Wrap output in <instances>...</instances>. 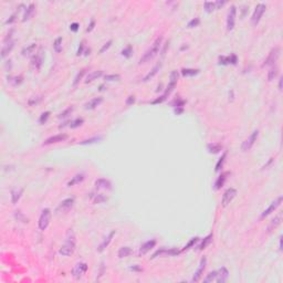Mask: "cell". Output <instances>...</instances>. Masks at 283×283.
I'll use <instances>...</instances> for the list:
<instances>
[{
    "label": "cell",
    "mask_w": 283,
    "mask_h": 283,
    "mask_svg": "<svg viewBox=\"0 0 283 283\" xmlns=\"http://www.w3.org/2000/svg\"><path fill=\"white\" fill-rule=\"evenodd\" d=\"M161 42H163V37H161V35H159V37L157 38L156 40H155L154 42H153V45H150L149 49H148L147 51H146L145 53L143 54V56L140 58L139 63L140 64L146 63V62L150 61L152 59H154L155 56L157 55V53L159 52V50H160Z\"/></svg>",
    "instance_id": "cell-1"
},
{
    "label": "cell",
    "mask_w": 283,
    "mask_h": 283,
    "mask_svg": "<svg viewBox=\"0 0 283 283\" xmlns=\"http://www.w3.org/2000/svg\"><path fill=\"white\" fill-rule=\"evenodd\" d=\"M75 250V238H74V234L72 236V238L70 237V232L68 231V236H66V244L61 247L59 253L64 257H69V255L73 254Z\"/></svg>",
    "instance_id": "cell-2"
},
{
    "label": "cell",
    "mask_w": 283,
    "mask_h": 283,
    "mask_svg": "<svg viewBox=\"0 0 283 283\" xmlns=\"http://www.w3.org/2000/svg\"><path fill=\"white\" fill-rule=\"evenodd\" d=\"M51 210L48 208L43 209L41 215H40L39 221H38V225H39V229L40 230H45L48 228L50 223V220H51Z\"/></svg>",
    "instance_id": "cell-3"
},
{
    "label": "cell",
    "mask_w": 283,
    "mask_h": 283,
    "mask_svg": "<svg viewBox=\"0 0 283 283\" xmlns=\"http://www.w3.org/2000/svg\"><path fill=\"white\" fill-rule=\"evenodd\" d=\"M265 9H267V7H265V5H263V3L257 5V7H255V9H254V12H253L252 17H251V22H252L253 26H257V24H259V21L261 20V17L263 16V13H265Z\"/></svg>",
    "instance_id": "cell-4"
},
{
    "label": "cell",
    "mask_w": 283,
    "mask_h": 283,
    "mask_svg": "<svg viewBox=\"0 0 283 283\" xmlns=\"http://www.w3.org/2000/svg\"><path fill=\"white\" fill-rule=\"evenodd\" d=\"M258 136H259V131H258V129H255V131H253L252 133H251V135L249 136V137L247 138L246 140H244V143H242L241 149L244 150V152H247V150L250 149V148L252 147L253 145H254L255 142H257Z\"/></svg>",
    "instance_id": "cell-5"
},
{
    "label": "cell",
    "mask_w": 283,
    "mask_h": 283,
    "mask_svg": "<svg viewBox=\"0 0 283 283\" xmlns=\"http://www.w3.org/2000/svg\"><path fill=\"white\" fill-rule=\"evenodd\" d=\"M87 271V265L84 262H80L77 265H74V268L72 269V275L74 279H80L82 278L83 274Z\"/></svg>",
    "instance_id": "cell-6"
},
{
    "label": "cell",
    "mask_w": 283,
    "mask_h": 283,
    "mask_svg": "<svg viewBox=\"0 0 283 283\" xmlns=\"http://www.w3.org/2000/svg\"><path fill=\"white\" fill-rule=\"evenodd\" d=\"M280 52L281 50L279 47H275L274 49H272L271 52L269 53V55H268V58L265 59L263 66H274V63L278 61L279 56H280Z\"/></svg>",
    "instance_id": "cell-7"
},
{
    "label": "cell",
    "mask_w": 283,
    "mask_h": 283,
    "mask_svg": "<svg viewBox=\"0 0 283 283\" xmlns=\"http://www.w3.org/2000/svg\"><path fill=\"white\" fill-rule=\"evenodd\" d=\"M237 196V190L234 188H229L225 191L223 196H222V200H221V204L223 207H227L228 205L233 200V198Z\"/></svg>",
    "instance_id": "cell-8"
},
{
    "label": "cell",
    "mask_w": 283,
    "mask_h": 283,
    "mask_svg": "<svg viewBox=\"0 0 283 283\" xmlns=\"http://www.w3.org/2000/svg\"><path fill=\"white\" fill-rule=\"evenodd\" d=\"M177 81H178V72L176 70L171 71L170 76H169V84H168V86H167L166 92H165L164 95L167 96L168 94H170L171 92H173V90L175 89L176 84H177Z\"/></svg>",
    "instance_id": "cell-9"
},
{
    "label": "cell",
    "mask_w": 283,
    "mask_h": 283,
    "mask_svg": "<svg viewBox=\"0 0 283 283\" xmlns=\"http://www.w3.org/2000/svg\"><path fill=\"white\" fill-rule=\"evenodd\" d=\"M236 13H237V8L234 6L230 7V10L228 12V18H227V29L228 30H232L236 24Z\"/></svg>",
    "instance_id": "cell-10"
},
{
    "label": "cell",
    "mask_w": 283,
    "mask_h": 283,
    "mask_svg": "<svg viewBox=\"0 0 283 283\" xmlns=\"http://www.w3.org/2000/svg\"><path fill=\"white\" fill-rule=\"evenodd\" d=\"M281 202H282V196H280L278 199H276V200H274L273 202H272V204L270 205V206L268 207V208L265 209V210L263 211V212H262L261 217H262V218H265V217H267V216H269L270 213L274 212V210H275V209L278 208L279 206H280Z\"/></svg>",
    "instance_id": "cell-11"
},
{
    "label": "cell",
    "mask_w": 283,
    "mask_h": 283,
    "mask_svg": "<svg viewBox=\"0 0 283 283\" xmlns=\"http://www.w3.org/2000/svg\"><path fill=\"white\" fill-rule=\"evenodd\" d=\"M66 139H68V135H66V134H58V135H54V136H52V137H49L48 139H45L43 145H50V144L60 143V142H64Z\"/></svg>",
    "instance_id": "cell-12"
},
{
    "label": "cell",
    "mask_w": 283,
    "mask_h": 283,
    "mask_svg": "<svg viewBox=\"0 0 283 283\" xmlns=\"http://www.w3.org/2000/svg\"><path fill=\"white\" fill-rule=\"evenodd\" d=\"M73 204H74V199H73V198L64 199V200L62 201L61 204L59 205V207H58V209H56V211H58V212H64V211L69 210V209H70L71 207L73 206Z\"/></svg>",
    "instance_id": "cell-13"
},
{
    "label": "cell",
    "mask_w": 283,
    "mask_h": 283,
    "mask_svg": "<svg viewBox=\"0 0 283 283\" xmlns=\"http://www.w3.org/2000/svg\"><path fill=\"white\" fill-rule=\"evenodd\" d=\"M206 263H207V259L204 257L202 259H201L200 265H199V269L197 270V272L195 273L194 278H192V281H194V282H198V281L200 280L201 275H202V273H204L205 268H206Z\"/></svg>",
    "instance_id": "cell-14"
},
{
    "label": "cell",
    "mask_w": 283,
    "mask_h": 283,
    "mask_svg": "<svg viewBox=\"0 0 283 283\" xmlns=\"http://www.w3.org/2000/svg\"><path fill=\"white\" fill-rule=\"evenodd\" d=\"M228 276H229V272H228V270L226 269L225 267H222L221 269H219L217 271V279H216V282L223 283L228 279Z\"/></svg>",
    "instance_id": "cell-15"
},
{
    "label": "cell",
    "mask_w": 283,
    "mask_h": 283,
    "mask_svg": "<svg viewBox=\"0 0 283 283\" xmlns=\"http://www.w3.org/2000/svg\"><path fill=\"white\" fill-rule=\"evenodd\" d=\"M42 62H43V54H42V51H40L39 53H37L33 56L31 64H32V66L35 70H39L41 68V66H42Z\"/></svg>",
    "instance_id": "cell-16"
},
{
    "label": "cell",
    "mask_w": 283,
    "mask_h": 283,
    "mask_svg": "<svg viewBox=\"0 0 283 283\" xmlns=\"http://www.w3.org/2000/svg\"><path fill=\"white\" fill-rule=\"evenodd\" d=\"M13 47H14V41L13 40H10V41L5 42L3 49H1V58H6V56H7L8 54L11 52V50L13 49Z\"/></svg>",
    "instance_id": "cell-17"
},
{
    "label": "cell",
    "mask_w": 283,
    "mask_h": 283,
    "mask_svg": "<svg viewBox=\"0 0 283 283\" xmlns=\"http://www.w3.org/2000/svg\"><path fill=\"white\" fill-rule=\"evenodd\" d=\"M111 183L110 180L104 179V178H100V179L95 180V187L97 189H111Z\"/></svg>",
    "instance_id": "cell-18"
},
{
    "label": "cell",
    "mask_w": 283,
    "mask_h": 283,
    "mask_svg": "<svg viewBox=\"0 0 283 283\" xmlns=\"http://www.w3.org/2000/svg\"><path fill=\"white\" fill-rule=\"evenodd\" d=\"M103 102V98L102 97H94L92 100H90L86 104H85V110H94L101 103Z\"/></svg>",
    "instance_id": "cell-19"
},
{
    "label": "cell",
    "mask_w": 283,
    "mask_h": 283,
    "mask_svg": "<svg viewBox=\"0 0 283 283\" xmlns=\"http://www.w3.org/2000/svg\"><path fill=\"white\" fill-rule=\"evenodd\" d=\"M229 175H230L229 171H226V173H222L221 175L218 177V179L216 180V184H215V188H216V189H217V190L220 189L222 186L225 185L226 180H227V178H228V176H229Z\"/></svg>",
    "instance_id": "cell-20"
},
{
    "label": "cell",
    "mask_w": 283,
    "mask_h": 283,
    "mask_svg": "<svg viewBox=\"0 0 283 283\" xmlns=\"http://www.w3.org/2000/svg\"><path fill=\"white\" fill-rule=\"evenodd\" d=\"M155 244H156V241L155 240H149L147 242H145L144 244H142V247L139 249V254H146L150 249L154 248Z\"/></svg>",
    "instance_id": "cell-21"
},
{
    "label": "cell",
    "mask_w": 283,
    "mask_h": 283,
    "mask_svg": "<svg viewBox=\"0 0 283 283\" xmlns=\"http://www.w3.org/2000/svg\"><path fill=\"white\" fill-rule=\"evenodd\" d=\"M160 68H161V63L156 64V66H155L154 68H153L152 70H150V72H148L147 74H146L145 76H144V79H143L144 82H147V81H149L150 79H153V77H154L155 75H156L157 73H158V71L160 70Z\"/></svg>",
    "instance_id": "cell-22"
},
{
    "label": "cell",
    "mask_w": 283,
    "mask_h": 283,
    "mask_svg": "<svg viewBox=\"0 0 283 283\" xmlns=\"http://www.w3.org/2000/svg\"><path fill=\"white\" fill-rule=\"evenodd\" d=\"M220 64H236L237 63V56L234 54H231L230 56H220L219 58Z\"/></svg>",
    "instance_id": "cell-23"
},
{
    "label": "cell",
    "mask_w": 283,
    "mask_h": 283,
    "mask_svg": "<svg viewBox=\"0 0 283 283\" xmlns=\"http://www.w3.org/2000/svg\"><path fill=\"white\" fill-rule=\"evenodd\" d=\"M207 149L210 154H218V153L221 152L222 149V145L219 143H212V144H208L207 145Z\"/></svg>",
    "instance_id": "cell-24"
},
{
    "label": "cell",
    "mask_w": 283,
    "mask_h": 283,
    "mask_svg": "<svg viewBox=\"0 0 283 283\" xmlns=\"http://www.w3.org/2000/svg\"><path fill=\"white\" fill-rule=\"evenodd\" d=\"M22 192H24V189L22 188H17V189H13L11 191V201H12V204H17L18 202V200L20 199V197H21Z\"/></svg>",
    "instance_id": "cell-25"
},
{
    "label": "cell",
    "mask_w": 283,
    "mask_h": 283,
    "mask_svg": "<svg viewBox=\"0 0 283 283\" xmlns=\"http://www.w3.org/2000/svg\"><path fill=\"white\" fill-rule=\"evenodd\" d=\"M132 253H133L132 248H129V247H122V248L118 250L117 255H118L119 259H123V258H126V257H128V255H131Z\"/></svg>",
    "instance_id": "cell-26"
},
{
    "label": "cell",
    "mask_w": 283,
    "mask_h": 283,
    "mask_svg": "<svg viewBox=\"0 0 283 283\" xmlns=\"http://www.w3.org/2000/svg\"><path fill=\"white\" fill-rule=\"evenodd\" d=\"M83 180H84V175H83V174H77V175H75L74 177H72V179L68 183V186L71 187V186L77 185V184L82 183Z\"/></svg>",
    "instance_id": "cell-27"
},
{
    "label": "cell",
    "mask_w": 283,
    "mask_h": 283,
    "mask_svg": "<svg viewBox=\"0 0 283 283\" xmlns=\"http://www.w3.org/2000/svg\"><path fill=\"white\" fill-rule=\"evenodd\" d=\"M103 75V72L102 71H94V72H91L89 75L86 76V80H85V83H90L94 80H97L98 77H101Z\"/></svg>",
    "instance_id": "cell-28"
},
{
    "label": "cell",
    "mask_w": 283,
    "mask_h": 283,
    "mask_svg": "<svg viewBox=\"0 0 283 283\" xmlns=\"http://www.w3.org/2000/svg\"><path fill=\"white\" fill-rule=\"evenodd\" d=\"M33 12H34V5H33V3H30L29 7L26 9V11H24L22 21H27V20H29V19L31 18V16L33 14Z\"/></svg>",
    "instance_id": "cell-29"
},
{
    "label": "cell",
    "mask_w": 283,
    "mask_h": 283,
    "mask_svg": "<svg viewBox=\"0 0 283 283\" xmlns=\"http://www.w3.org/2000/svg\"><path fill=\"white\" fill-rule=\"evenodd\" d=\"M114 234H115V231H112L110 234H108L107 238H105V240H104L103 242L101 244L100 248H98V251H100V252H102V251H103L104 249H105L106 247H107L108 244H110V242H111V241H112V238H113V237H114Z\"/></svg>",
    "instance_id": "cell-30"
},
{
    "label": "cell",
    "mask_w": 283,
    "mask_h": 283,
    "mask_svg": "<svg viewBox=\"0 0 283 283\" xmlns=\"http://www.w3.org/2000/svg\"><path fill=\"white\" fill-rule=\"evenodd\" d=\"M281 221H282V213H279V215L276 216V217L274 218L273 220H272L271 223H270L269 228H268V229H269V231H270V230H272V229H274V228L278 227V226L281 223Z\"/></svg>",
    "instance_id": "cell-31"
},
{
    "label": "cell",
    "mask_w": 283,
    "mask_h": 283,
    "mask_svg": "<svg viewBox=\"0 0 283 283\" xmlns=\"http://www.w3.org/2000/svg\"><path fill=\"white\" fill-rule=\"evenodd\" d=\"M212 233H210L209 234V236H207L206 238L204 239V241H202V242H201L200 244V246L198 247V249L199 250H204V249H206L207 247L209 246V244H210V242L211 241H212Z\"/></svg>",
    "instance_id": "cell-32"
},
{
    "label": "cell",
    "mask_w": 283,
    "mask_h": 283,
    "mask_svg": "<svg viewBox=\"0 0 283 283\" xmlns=\"http://www.w3.org/2000/svg\"><path fill=\"white\" fill-rule=\"evenodd\" d=\"M35 48H37V45H35V43H31V45H29V47L24 48V49L22 50V52H21L22 55H24V56L30 55L31 53H33V52H34Z\"/></svg>",
    "instance_id": "cell-33"
},
{
    "label": "cell",
    "mask_w": 283,
    "mask_h": 283,
    "mask_svg": "<svg viewBox=\"0 0 283 283\" xmlns=\"http://www.w3.org/2000/svg\"><path fill=\"white\" fill-rule=\"evenodd\" d=\"M198 73L199 70H197V69H183L181 70V74L184 76H194V75L198 74Z\"/></svg>",
    "instance_id": "cell-34"
},
{
    "label": "cell",
    "mask_w": 283,
    "mask_h": 283,
    "mask_svg": "<svg viewBox=\"0 0 283 283\" xmlns=\"http://www.w3.org/2000/svg\"><path fill=\"white\" fill-rule=\"evenodd\" d=\"M278 72H279V69L276 68L275 66H272V68L270 69L269 73H268V80H269V81L274 80L276 77V75H278Z\"/></svg>",
    "instance_id": "cell-35"
},
{
    "label": "cell",
    "mask_w": 283,
    "mask_h": 283,
    "mask_svg": "<svg viewBox=\"0 0 283 283\" xmlns=\"http://www.w3.org/2000/svg\"><path fill=\"white\" fill-rule=\"evenodd\" d=\"M53 49L56 53H60L62 51V38H56L53 43Z\"/></svg>",
    "instance_id": "cell-36"
},
{
    "label": "cell",
    "mask_w": 283,
    "mask_h": 283,
    "mask_svg": "<svg viewBox=\"0 0 283 283\" xmlns=\"http://www.w3.org/2000/svg\"><path fill=\"white\" fill-rule=\"evenodd\" d=\"M217 279V271H212V272H209L207 274V276L204 279V282L205 283H209V282H212V281H216Z\"/></svg>",
    "instance_id": "cell-37"
},
{
    "label": "cell",
    "mask_w": 283,
    "mask_h": 283,
    "mask_svg": "<svg viewBox=\"0 0 283 283\" xmlns=\"http://www.w3.org/2000/svg\"><path fill=\"white\" fill-rule=\"evenodd\" d=\"M106 199L107 198H106L103 194H97V195H94L93 196V202L94 204H101V202L106 201Z\"/></svg>",
    "instance_id": "cell-38"
},
{
    "label": "cell",
    "mask_w": 283,
    "mask_h": 283,
    "mask_svg": "<svg viewBox=\"0 0 283 283\" xmlns=\"http://www.w3.org/2000/svg\"><path fill=\"white\" fill-rule=\"evenodd\" d=\"M102 139V137H92V138H89V139H84L82 140V142H80V145H87V144H93V143H96V142H98V140Z\"/></svg>",
    "instance_id": "cell-39"
},
{
    "label": "cell",
    "mask_w": 283,
    "mask_h": 283,
    "mask_svg": "<svg viewBox=\"0 0 283 283\" xmlns=\"http://www.w3.org/2000/svg\"><path fill=\"white\" fill-rule=\"evenodd\" d=\"M41 100H42L41 96H33V97H31L30 100L28 101V104L30 106H35L41 102Z\"/></svg>",
    "instance_id": "cell-40"
},
{
    "label": "cell",
    "mask_w": 283,
    "mask_h": 283,
    "mask_svg": "<svg viewBox=\"0 0 283 283\" xmlns=\"http://www.w3.org/2000/svg\"><path fill=\"white\" fill-rule=\"evenodd\" d=\"M83 123H84V119H83V118H76V119H74V121H72V122H71L70 127H71V128H76V127L81 126Z\"/></svg>",
    "instance_id": "cell-41"
},
{
    "label": "cell",
    "mask_w": 283,
    "mask_h": 283,
    "mask_svg": "<svg viewBox=\"0 0 283 283\" xmlns=\"http://www.w3.org/2000/svg\"><path fill=\"white\" fill-rule=\"evenodd\" d=\"M226 156H227V154H226V153H223V155L221 156V158H219V160H218V163H217V165H216V171H219L220 169L222 168V166H223V163H225Z\"/></svg>",
    "instance_id": "cell-42"
},
{
    "label": "cell",
    "mask_w": 283,
    "mask_h": 283,
    "mask_svg": "<svg viewBox=\"0 0 283 283\" xmlns=\"http://www.w3.org/2000/svg\"><path fill=\"white\" fill-rule=\"evenodd\" d=\"M205 9H206L207 12H212L216 10V6H215V3H209V1H207V3H205Z\"/></svg>",
    "instance_id": "cell-43"
},
{
    "label": "cell",
    "mask_w": 283,
    "mask_h": 283,
    "mask_svg": "<svg viewBox=\"0 0 283 283\" xmlns=\"http://www.w3.org/2000/svg\"><path fill=\"white\" fill-rule=\"evenodd\" d=\"M14 217L18 219V221H22V222H28V218L24 217V215L20 211H16L14 212Z\"/></svg>",
    "instance_id": "cell-44"
},
{
    "label": "cell",
    "mask_w": 283,
    "mask_h": 283,
    "mask_svg": "<svg viewBox=\"0 0 283 283\" xmlns=\"http://www.w3.org/2000/svg\"><path fill=\"white\" fill-rule=\"evenodd\" d=\"M72 112H73V107L66 108V110L63 111L61 114H59V118H66V117H68L69 115H71V113Z\"/></svg>",
    "instance_id": "cell-45"
},
{
    "label": "cell",
    "mask_w": 283,
    "mask_h": 283,
    "mask_svg": "<svg viewBox=\"0 0 283 283\" xmlns=\"http://www.w3.org/2000/svg\"><path fill=\"white\" fill-rule=\"evenodd\" d=\"M84 74H85V70H81V71H80V72L77 73L76 76H75L74 82H73V85H76L77 83H79L80 81L82 80V77H83V75H84Z\"/></svg>",
    "instance_id": "cell-46"
},
{
    "label": "cell",
    "mask_w": 283,
    "mask_h": 283,
    "mask_svg": "<svg viewBox=\"0 0 283 283\" xmlns=\"http://www.w3.org/2000/svg\"><path fill=\"white\" fill-rule=\"evenodd\" d=\"M49 116H50V112L42 113V114H41V116H40V118H39L40 124H45V123L48 121V118H49Z\"/></svg>",
    "instance_id": "cell-47"
},
{
    "label": "cell",
    "mask_w": 283,
    "mask_h": 283,
    "mask_svg": "<svg viewBox=\"0 0 283 283\" xmlns=\"http://www.w3.org/2000/svg\"><path fill=\"white\" fill-rule=\"evenodd\" d=\"M104 79L106 80V81H118L119 79H121V76H119L118 74H110V75H105L104 76Z\"/></svg>",
    "instance_id": "cell-48"
},
{
    "label": "cell",
    "mask_w": 283,
    "mask_h": 283,
    "mask_svg": "<svg viewBox=\"0 0 283 283\" xmlns=\"http://www.w3.org/2000/svg\"><path fill=\"white\" fill-rule=\"evenodd\" d=\"M132 53H133V50H132V47L131 45H128V47H126L124 50L122 51V54L124 56H126V58H129V56L132 55Z\"/></svg>",
    "instance_id": "cell-49"
},
{
    "label": "cell",
    "mask_w": 283,
    "mask_h": 283,
    "mask_svg": "<svg viewBox=\"0 0 283 283\" xmlns=\"http://www.w3.org/2000/svg\"><path fill=\"white\" fill-rule=\"evenodd\" d=\"M198 239H199V238H197V237H196V238H192L191 240H190L189 242H188L187 246H185V248L183 249V251H184V250H188V249H189V248H191V247L194 246L195 244H196L197 241H198Z\"/></svg>",
    "instance_id": "cell-50"
},
{
    "label": "cell",
    "mask_w": 283,
    "mask_h": 283,
    "mask_svg": "<svg viewBox=\"0 0 283 283\" xmlns=\"http://www.w3.org/2000/svg\"><path fill=\"white\" fill-rule=\"evenodd\" d=\"M199 22H200V20H199L198 18L192 19L191 21H189V24H188V28H194V27H197L199 24Z\"/></svg>",
    "instance_id": "cell-51"
},
{
    "label": "cell",
    "mask_w": 283,
    "mask_h": 283,
    "mask_svg": "<svg viewBox=\"0 0 283 283\" xmlns=\"http://www.w3.org/2000/svg\"><path fill=\"white\" fill-rule=\"evenodd\" d=\"M111 45H112V40H110V41H107V42H106L105 45H103V47L101 48V50H100V53H103V52L105 51V50H107L108 48L111 47Z\"/></svg>",
    "instance_id": "cell-52"
},
{
    "label": "cell",
    "mask_w": 283,
    "mask_h": 283,
    "mask_svg": "<svg viewBox=\"0 0 283 283\" xmlns=\"http://www.w3.org/2000/svg\"><path fill=\"white\" fill-rule=\"evenodd\" d=\"M134 102H135V96H134V95L128 96V98L126 100V104H127V105H132Z\"/></svg>",
    "instance_id": "cell-53"
},
{
    "label": "cell",
    "mask_w": 283,
    "mask_h": 283,
    "mask_svg": "<svg viewBox=\"0 0 283 283\" xmlns=\"http://www.w3.org/2000/svg\"><path fill=\"white\" fill-rule=\"evenodd\" d=\"M226 3H227L226 1H216V3H215L216 9H220V8H221L222 6H225Z\"/></svg>",
    "instance_id": "cell-54"
},
{
    "label": "cell",
    "mask_w": 283,
    "mask_h": 283,
    "mask_svg": "<svg viewBox=\"0 0 283 283\" xmlns=\"http://www.w3.org/2000/svg\"><path fill=\"white\" fill-rule=\"evenodd\" d=\"M165 98H166V95H163V96H160V98H157V100L153 101L152 103H153V104H156V103H161V102H163V101H165Z\"/></svg>",
    "instance_id": "cell-55"
},
{
    "label": "cell",
    "mask_w": 283,
    "mask_h": 283,
    "mask_svg": "<svg viewBox=\"0 0 283 283\" xmlns=\"http://www.w3.org/2000/svg\"><path fill=\"white\" fill-rule=\"evenodd\" d=\"M83 48H84V41H83V42H81V45H80V48H79V50H77L76 55H80V54L83 53Z\"/></svg>",
    "instance_id": "cell-56"
},
{
    "label": "cell",
    "mask_w": 283,
    "mask_h": 283,
    "mask_svg": "<svg viewBox=\"0 0 283 283\" xmlns=\"http://www.w3.org/2000/svg\"><path fill=\"white\" fill-rule=\"evenodd\" d=\"M70 29H71V30H72V31H74V32H75V31H77V30H79V24H77L76 22H74V24H71Z\"/></svg>",
    "instance_id": "cell-57"
},
{
    "label": "cell",
    "mask_w": 283,
    "mask_h": 283,
    "mask_svg": "<svg viewBox=\"0 0 283 283\" xmlns=\"http://www.w3.org/2000/svg\"><path fill=\"white\" fill-rule=\"evenodd\" d=\"M94 24H95V22H94V20H92V21H91V24H90V27L86 29L87 32H90V31L93 30V29H94Z\"/></svg>",
    "instance_id": "cell-58"
},
{
    "label": "cell",
    "mask_w": 283,
    "mask_h": 283,
    "mask_svg": "<svg viewBox=\"0 0 283 283\" xmlns=\"http://www.w3.org/2000/svg\"><path fill=\"white\" fill-rule=\"evenodd\" d=\"M129 270H131V271H142V269H140L138 265H134V267H131V268H129Z\"/></svg>",
    "instance_id": "cell-59"
},
{
    "label": "cell",
    "mask_w": 283,
    "mask_h": 283,
    "mask_svg": "<svg viewBox=\"0 0 283 283\" xmlns=\"http://www.w3.org/2000/svg\"><path fill=\"white\" fill-rule=\"evenodd\" d=\"M272 161H273V158H270V159H269V161H268L267 164H265V166H263V168H267V167H268V166H269V165H270V164H271Z\"/></svg>",
    "instance_id": "cell-60"
},
{
    "label": "cell",
    "mask_w": 283,
    "mask_h": 283,
    "mask_svg": "<svg viewBox=\"0 0 283 283\" xmlns=\"http://www.w3.org/2000/svg\"><path fill=\"white\" fill-rule=\"evenodd\" d=\"M282 80H283V77H281L280 81H279V90H280V91H282Z\"/></svg>",
    "instance_id": "cell-61"
},
{
    "label": "cell",
    "mask_w": 283,
    "mask_h": 283,
    "mask_svg": "<svg viewBox=\"0 0 283 283\" xmlns=\"http://www.w3.org/2000/svg\"><path fill=\"white\" fill-rule=\"evenodd\" d=\"M279 247H280V250H282V237H280V244H279Z\"/></svg>",
    "instance_id": "cell-62"
}]
</instances>
